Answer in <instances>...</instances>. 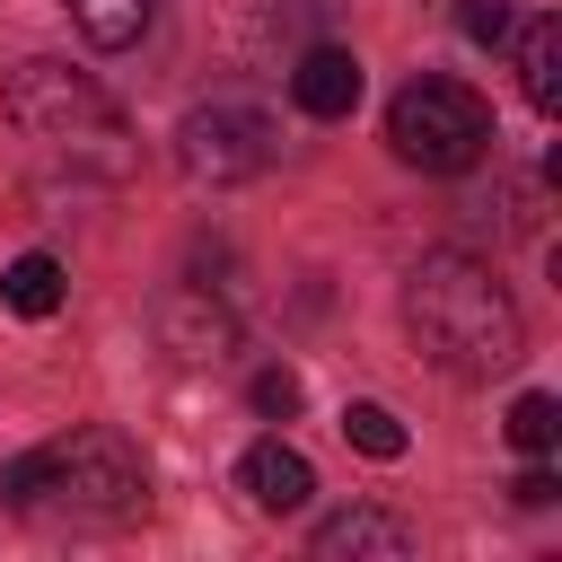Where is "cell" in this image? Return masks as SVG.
Listing matches in <instances>:
<instances>
[{
	"instance_id": "5",
	"label": "cell",
	"mask_w": 562,
	"mask_h": 562,
	"mask_svg": "<svg viewBox=\"0 0 562 562\" xmlns=\"http://www.w3.org/2000/svg\"><path fill=\"white\" fill-rule=\"evenodd\" d=\"M272 149H281L272 114H263V105H237V97L193 105V114L176 123V167H184L193 184H246V176L272 167Z\"/></svg>"
},
{
	"instance_id": "6",
	"label": "cell",
	"mask_w": 562,
	"mask_h": 562,
	"mask_svg": "<svg viewBox=\"0 0 562 562\" xmlns=\"http://www.w3.org/2000/svg\"><path fill=\"white\" fill-rule=\"evenodd\" d=\"M158 342H167L176 360H220V351L237 342V316H228L211 290H167V299H158Z\"/></svg>"
},
{
	"instance_id": "17",
	"label": "cell",
	"mask_w": 562,
	"mask_h": 562,
	"mask_svg": "<svg viewBox=\"0 0 562 562\" xmlns=\"http://www.w3.org/2000/svg\"><path fill=\"white\" fill-rule=\"evenodd\" d=\"M553 492H562V483H553V465H527V474L509 483V501H518V509H544Z\"/></svg>"
},
{
	"instance_id": "11",
	"label": "cell",
	"mask_w": 562,
	"mask_h": 562,
	"mask_svg": "<svg viewBox=\"0 0 562 562\" xmlns=\"http://www.w3.org/2000/svg\"><path fill=\"white\" fill-rule=\"evenodd\" d=\"M0 299H9L18 316H53V307L70 299V281H61V263H53V255H18V263L0 272Z\"/></svg>"
},
{
	"instance_id": "10",
	"label": "cell",
	"mask_w": 562,
	"mask_h": 562,
	"mask_svg": "<svg viewBox=\"0 0 562 562\" xmlns=\"http://www.w3.org/2000/svg\"><path fill=\"white\" fill-rule=\"evenodd\" d=\"M518 88H527L536 114L562 105V18H527V35H518Z\"/></svg>"
},
{
	"instance_id": "14",
	"label": "cell",
	"mask_w": 562,
	"mask_h": 562,
	"mask_svg": "<svg viewBox=\"0 0 562 562\" xmlns=\"http://www.w3.org/2000/svg\"><path fill=\"white\" fill-rule=\"evenodd\" d=\"M342 439H351L360 457H378V465L404 457V422H395L386 404H342Z\"/></svg>"
},
{
	"instance_id": "13",
	"label": "cell",
	"mask_w": 562,
	"mask_h": 562,
	"mask_svg": "<svg viewBox=\"0 0 562 562\" xmlns=\"http://www.w3.org/2000/svg\"><path fill=\"white\" fill-rule=\"evenodd\" d=\"M553 439H562V404L536 386V395H518L509 404V448H527V457H553Z\"/></svg>"
},
{
	"instance_id": "4",
	"label": "cell",
	"mask_w": 562,
	"mask_h": 562,
	"mask_svg": "<svg viewBox=\"0 0 562 562\" xmlns=\"http://www.w3.org/2000/svg\"><path fill=\"white\" fill-rule=\"evenodd\" d=\"M386 140H395V158L422 167V176H465V167L492 149V105H483L465 79L422 70V79L395 88V105H386Z\"/></svg>"
},
{
	"instance_id": "16",
	"label": "cell",
	"mask_w": 562,
	"mask_h": 562,
	"mask_svg": "<svg viewBox=\"0 0 562 562\" xmlns=\"http://www.w3.org/2000/svg\"><path fill=\"white\" fill-rule=\"evenodd\" d=\"M457 26H465L474 44H501V35H509V0H465V9H457Z\"/></svg>"
},
{
	"instance_id": "12",
	"label": "cell",
	"mask_w": 562,
	"mask_h": 562,
	"mask_svg": "<svg viewBox=\"0 0 562 562\" xmlns=\"http://www.w3.org/2000/svg\"><path fill=\"white\" fill-rule=\"evenodd\" d=\"M70 18H79V35L97 44V53H123V44H140V26H149V0H61Z\"/></svg>"
},
{
	"instance_id": "7",
	"label": "cell",
	"mask_w": 562,
	"mask_h": 562,
	"mask_svg": "<svg viewBox=\"0 0 562 562\" xmlns=\"http://www.w3.org/2000/svg\"><path fill=\"white\" fill-rule=\"evenodd\" d=\"M360 553L395 562V553H413V527H404L395 509H369V501H351V509L316 518V562H360Z\"/></svg>"
},
{
	"instance_id": "15",
	"label": "cell",
	"mask_w": 562,
	"mask_h": 562,
	"mask_svg": "<svg viewBox=\"0 0 562 562\" xmlns=\"http://www.w3.org/2000/svg\"><path fill=\"white\" fill-rule=\"evenodd\" d=\"M299 395H307V386H299L290 369H255V386H246V404H255L263 422H290V413H299Z\"/></svg>"
},
{
	"instance_id": "9",
	"label": "cell",
	"mask_w": 562,
	"mask_h": 562,
	"mask_svg": "<svg viewBox=\"0 0 562 562\" xmlns=\"http://www.w3.org/2000/svg\"><path fill=\"white\" fill-rule=\"evenodd\" d=\"M237 483H246V501L255 509H307V492H316V465L299 457V448H281V439H255L246 457H237Z\"/></svg>"
},
{
	"instance_id": "8",
	"label": "cell",
	"mask_w": 562,
	"mask_h": 562,
	"mask_svg": "<svg viewBox=\"0 0 562 562\" xmlns=\"http://www.w3.org/2000/svg\"><path fill=\"white\" fill-rule=\"evenodd\" d=\"M290 97H299V114L342 123V114L360 105V61H351L342 44H307V53H299V70H290Z\"/></svg>"
},
{
	"instance_id": "2",
	"label": "cell",
	"mask_w": 562,
	"mask_h": 562,
	"mask_svg": "<svg viewBox=\"0 0 562 562\" xmlns=\"http://www.w3.org/2000/svg\"><path fill=\"white\" fill-rule=\"evenodd\" d=\"M0 501L9 509H61V518H132L149 501V465L123 430L79 422V430L26 448L18 465H0Z\"/></svg>"
},
{
	"instance_id": "1",
	"label": "cell",
	"mask_w": 562,
	"mask_h": 562,
	"mask_svg": "<svg viewBox=\"0 0 562 562\" xmlns=\"http://www.w3.org/2000/svg\"><path fill=\"white\" fill-rule=\"evenodd\" d=\"M404 325H413L422 360L448 378H492L518 360V299L501 290L492 263H474L457 246H430L404 272Z\"/></svg>"
},
{
	"instance_id": "3",
	"label": "cell",
	"mask_w": 562,
	"mask_h": 562,
	"mask_svg": "<svg viewBox=\"0 0 562 562\" xmlns=\"http://www.w3.org/2000/svg\"><path fill=\"white\" fill-rule=\"evenodd\" d=\"M9 114H18V132H35L44 149H61V158H79L97 176L132 167V132H123L114 97L70 61H18L9 70Z\"/></svg>"
}]
</instances>
